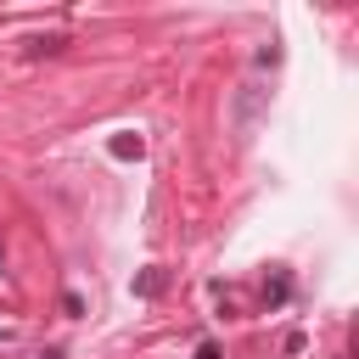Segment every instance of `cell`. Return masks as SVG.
I'll list each match as a JSON object with an SVG mask.
<instances>
[{"instance_id": "4", "label": "cell", "mask_w": 359, "mask_h": 359, "mask_svg": "<svg viewBox=\"0 0 359 359\" xmlns=\"http://www.w3.org/2000/svg\"><path fill=\"white\" fill-rule=\"evenodd\" d=\"M135 292H140V297H157V292H163V275H157V269H151V275H140V280H135Z\"/></svg>"}, {"instance_id": "9", "label": "cell", "mask_w": 359, "mask_h": 359, "mask_svg": "<svg viewBox=\"0 0 359 359\" xmlns=\"http://www.w3.org/2000/svg\"><path fill=\"white\" fill-rule=\"evenodd\" d=\"M0 342H11V331H6V325H0Z\"/></svg>"}, {"instance_id": "6", "label": "cell", "mask_w": 359, "mask_h": 359, "mask_svg": "<svg viewBox=\"0 0 359 359\" xmlns=\"http://www.w3.org/2000/svg\"><path fill=\"white\" fill-rule=\"evenodd\" d=\"M286 292H292V286H286V275H275V286H264V297H269V303H286Z\"/></svg>"}, {"instance_id": "5", "label": "cell", "mask_w": 359, "mask_h": 359, "mask_svg": "<svg viewBox=\"0 0 359 359\" xmlns=\"http://www.w3.org/2000/svg\"><path fill=\"white\" fill-rule=\"evenodd\" d=\"M62 314H67V320H84V297H79V292H62Z\"/></svg>"}, {"instance_id": "2", "label": "cell", "mask_w": 359, "mask_h": 359, "mask_svg": "<svg viewBox=\"0 0 359 359\" xmlns=\"http://www.w3.org/2000/svg\"><path fill=\"white\" fill-rule=\"evenodd\" d=\"M56 50H62V34H34L22 45V56H56Z\"/></svg>"}, {"instance_id": "1", "label": "cell", "mask_w": 359, "mask_h": 359, "mask_svg": "<svg viewBox=\"0 0 359 359\" xmlns=\"http://www.w3.org/2000/svg\"><path fill=\"white\" fill-rule=\"evenodd\" d=\"M264 107H269V90H264L258 79H247V84L236 90V101H230V123H236V135H241V140H247V135L258 129Z\"/></svg>"}, {"instance_id": "7", "label": "cell", "mask_w": 359, "mask_h": 359, "mask_svg": "<svg viewBox=\"0 0 359 359\" xmlns=\"http://www.w3.org/2000/svg\"><path fill=\"white\" fill-rule=\"evenodd\" d=\"M196 359H224V353H219L213 342H202V348H196Z\"/></svg>"}, {"instance_id": "3", "label": "cell", "mask_w": 359, "mask_h": 359, "mask_svg": "<svg viewBox=\"0 0 359 359\" xmlns=\"http://www.w3.org/2000/svg\"><path fill=\"white\" fill-rule=\"evenodd\" d=\"M112 157H140V135H118L112 140Z\"/></svg>"}, {"instance_id": "8", "label": "cell", "mask_w": 359, "mask_h": 359, "mask_svg": "<svg viewBox=\"0 0 359 359\" xmlns=\"http://www.w3.org/2000/svg\"><path fill=\"white\" fill-rule=\"evenodd\" d=\"M39 359H62V348H45V353H39Z\"/></svg>"}]
</instances>
